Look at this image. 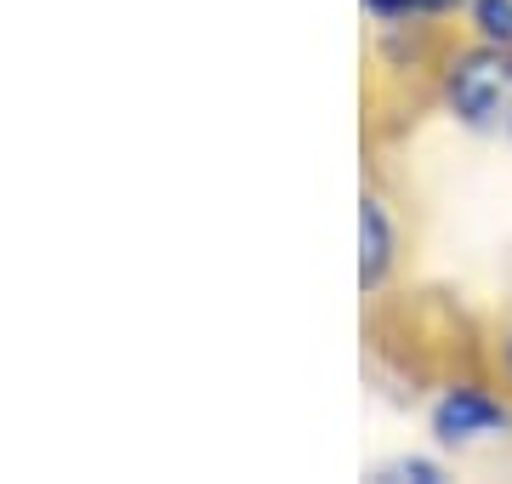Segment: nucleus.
Wrapping results in <instances>:
<instances>
[{
	"label": "nucleus",
	"mask_w": 512,
	"mask_h": 484,
	"mask_svg": "<svg viewBox=\"0 0 512 484\" xmlns=\"http://www.w3.org/2000/svg\"><path fill=\"white\" fill-rule=\"evenodd\" d=\"M450 109L467 120L484 137H512V57L507 46H490V52L461 57L450 69Z\"/></svg>",
	"instance_id": "f257e3e1"
},
{
	"label": "nucleus",
	"mask_w": 512,
	"mask_h": 484,
	"mask_svg": "<svg viewBox=\"0 0 512 484\" xmlns=\"http://www.w3.org/2000/svg\"><path fill=\"white\" fill-rule=\"evenodd\" d=\"M495 428H507V410L495 405L490 393H478V388L444 393L439 410H433V433H439V439H450V445L478 439V433H495Z\"/></svg>",
	"instance_id": "f03ea898"
},
{
	"label": "nucleus",
	"mask_w": 512,
	"mask_h": 484,
	"mask_svg": "<svg viewBox=\"0 0 512 484\" xmlns=\"http://www.w3.org/2000/svg\"><path fill=\"white\" fill-rule=\"evenodd\" d=\"M365 280H382V268H387V217H382V205L365 200Z\"/></svg>",
	"instance_id": "7ed1b4c3"
},
{
	"label": "nucleus",
	"mask_w": 512,
	"mask_h": 484,
	"mask_svg": "<svg viewBox=\"0 0 512 484\" xmlns=\"http://www.w3.org/2000/svg\"><path fill=\"white\" fill-rule=\"evenodd\" d=\"M473 12L490 46H512V0H478Z\"/></svg>",
	"instance_id": "20e7f679"
},
{
	"label": "nucleus",
	"mask_w": 512,
	"mask_h": 484,
	"mask_svg": "<svg viewBox=\"0 0 512 484\" xmlns=\"http://www.w3.org/2000/svg\"><path fill=\"white\" fill-rule=\"evenodd\" d=\"M382 18H393V12H439V6H456V0H370Z\"/></svg>",
	"instance_id": "39448f33"
},
{
	"label": "nucleus",
	"mask_w": 512,
	"mask_h": 484,
	"mask_svg": "<svg viewBox=\"0 0 512 484\" xmlns=\"http://www.w3.org/2000/svg\"><path fill=\"white\" fill-rule=\"evenodd\" d=\"M507 359H512V348H507Z\"/></svg>",
	"instance_id": "423d86ee"
}]
</instances>
